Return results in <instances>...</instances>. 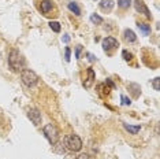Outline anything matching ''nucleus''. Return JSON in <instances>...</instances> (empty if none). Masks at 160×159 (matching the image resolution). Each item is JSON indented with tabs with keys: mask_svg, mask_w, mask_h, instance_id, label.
Returning a JSON list of instances; mask_svg holds the SVG:
<instances>
[{
	"mask_svg": "<svg viewBox=\"0 0 160 159\" xmlns=\"http://www.w3.org/2000/svg\"><path fill=\"white\" fill-rule=\"evenodd\" d=\"M8 64L11 66L12 70H15V71L22 70L23 66H25V60H23L22 55L19 54V51L12 49V51L10 52V55H8Z\"/></svg>",
	"mask_w": 160,
	"mask_h": 159,
	"instance_id": "nucleus-1",
	"label": "nucleus"
},
{
	"mask_svg": "<svg viewBox=\"0 0 160 159\" xmlns=\"http://www.w3.org/2000/svg\"><path fill=\"white\" fill-rule=\"evenodd\" d=\"M21 80L26 86H34L38 82V75L34 73L33 70H29V69H25L22 70V74H21Z\"/></svg>",
	"mask_w": 160,
	"mask_h": 159,
	"instance_id": "nucleus-2",
	"label": "nucleus"
},
{
	"mask_svg": "<svg viewBox=\"0 0 160 159\" xmlns=\"http://www.w3.org/2000/svg\"><path fill=\"white\" fill-rule=\"evenodd\" d=\"M64 146H66L67 150L75 152V151H79L82 148V141L77 135H70L66 136V139H64Z\"/></svg>",
	"mask_w": 160,
	"mask_h": 159,
	"instance_id": "nucleus-3",
	"label": "nucleus"
},
{
	"mask_svg": "<svg viewBox=\"0 0 160 159\" xmlns=\"http://www.w3.org/2000/svg\"><path fill=\"white\" fill-rule=\"evenodd\" d=\"M44 135L45 137L48 139V141L51 144H56L58 143V139H59V132H58L56 126L52 125V124H48L44 126Z\"/></svg>",
	"mask_w": 160,
	"mask_h": 159,
	"instance_id": "nucleus-4",
	"label": "nucleus"
},
{
	"mask_svg": "<svg viewBox=\"0 0 160 159\" xmlns=\"http://www.w3.org/2000/svg\"><path fill=\"white\" fill-rule=\"evenodd\" d=\"M118 45H119L118 40L114 38V37H105V38L103 40V48H104V51H110V49H114V48H116Z\"/></svg>",
	"mask_w": 160,
	"mask_h": 159,
	"instance_id": "nucleus-5",
	"label": "nucleus"
},
{
	"mask_svg": "<svg viewBox=\"0 0 160 159\" xmlns=\"http://www.w3.org/2000/svg\"><path fill=\"white\" fill-rule=\"evenodd\" d=\"M28 117L30 118V121L34 125H40V122H41V113H40L37 108H30L28 111Z\"/></svg>",
	"mask_w": 160,
	"mask_h": 159,
	"instance_id": "nucleus-6",
	"label": "nucleus"
},
{
	"mask_svg": "<svg viewBox=\"0 0 160 159\" xmlns=\"http://www.w3.org/2000/svg\"><path fill=\"white\" fill-rule=\"evenodd\" d=\"M134 7H136V10L140 14H144L145 17L151 18V13H149L148 7L145 6V3L142 2V0H136V2H134Z\"/></svg>",
	"mask_w": 160,
	"mask_h": 159,
	"instance_id": "nucleus-7",
	"label": "nucleus"
},
{
	"mask_svg": "<svg viewBox=\"0 0 160 159\" xmlns=\"http://www.w3.org/2000/svg\"><path fill=\"white\" fill-rule=\"evenodd\" d=\"M100 7H101V10H103V11L108 13V11H111L112 7H114V2H112V0H101Z\"/></svg>",
	"mask_w": 160,
	"mask_h": 159,
	"instance_id": "nucleus-8",
	"label": "nucleus"
},
{
	"mask_svg": "<svg viewBox=\"0 0 160 159\" xmlns=\"http://www.w3.org/2000/svg\"><path fill=\"white\" fill-rule=\"evenodd\" d=\"M52 7H53V4H52V2L51 0H42L41 2V13H44V14H47V13H49L51 10H52Z\"/></svg>",
	"mask_w": 160,
	"mask_h": 159,
	"instance_id": "nucleus-9",
	"label": "nucleus"
},
{
	"mask_svg": "<svg viewBox=\"0 0 160 159\" xmlns=\"http://www.w3.org/2000/svg\"><path fill=\"white\" fill-rule=\"evenodd\" d=\"M125 38H126V41H129V43H134L137 40V36H136V33H134L133 30L126 29L125 30Z\"/></svg>",
	"mask_w": 160,
	"mask_h": 159,
	"instance_id": "nucleus-10",
	"label": "nucleus"
},
{
	"mask_svg": "<svg viewBox=\"0 0 160 159\" xmlns=\"http://www.w3.org/2000/svg\"><path fill=\"white\" fill-rule=\"evenodd\" d=\"M88 81L85 82V86L86 88H89L90 85H92V82H93V80H94V71H93V69H88Z\"/></svg>",
	"mask_w": 160,
	"mask_h": 159,
	"instance_id": "nucleus-11",
	"label": "nucleus"
},
{
	"mask_svg": "<svg viewBox=\"0 0 160 159\" xmlns=\"http://www.w3.org/2000/svg\"><path fill=\"white\" fill-rule=\"evenodd\" d=\"M123 126H125L126 131L130 132L132 135H137V133L140 132V126H132V125H129V124H125Z\"/></svg>",
	"mask_w": 160,
	"mask_h": 159,
	"instance_id": "nucleus-12",
	"label": "nucleus"
},
{
	"mask_svg": "<svg viewBox=\"0 0 160 159\" xmlns=\"http://www.w3.org/2000/svg\"><path fill=\"white\" fill-rule=\"evenodd\" d=\"M68 10L74 13L75 15H79V14H81V10H79V7L77 6V3H68Z\"/></svg>",
	"mask_w": 160,
	"mask_h": 159,
	"instance_id": "nucleus-13",
	"label": "nucleus"
},
{
	"mask_svg": "<svg viewBox=\"0 0 160 159\" xmlns=\"http://www.w3.org/2000/svg\"><path fill=\"white\" fill-rule=\"evenodd\" d=\"M138 28H140L141 30L144 32L145 36H148L149 33H151V26H149V25H147V23H138Z\"/></svg>",
	"mask_w": 160,
	"mask_h": 159,
	"instance_id": "nucleus-14",
	"label": "nucleus"
},
{
	"mask_svg": "<svg viewBox=\"0 0 160 159\" xmlns=\"http://www.w3.org/2000/svg\"><path fill=\"white\" fill-rule=\"evenodd\" d=\"M130 4H132V0H118V6L122 8H127Z\"/></svg>",
	"mask_w": 160,
	"mask_h": 159,
	"instance_id": "nucleus-15",
	"label": "nucleus"
},
{
	"mask_svg": "<svg viewBox=\"0 0 160 159\" xmlns=\"http://www.w3.org/2000/svg\"><path fill=\"white\" fill-rule=\"evenodd\" d=\"M49 26H51V29H52L53 32H60V23L59 22H55V21H52V22H49Z\"/></svg>",
	"mask_w": 160,
	"mask_h": 159,
	"instance_id": "nucleus-16",
	"label": "nucleus"
},
{
	"mask_svg": "<svg viewBox=\"0 0 160 159\" xmlns=\"http://www.w3.org/2000/svg\"><path fill=\"white\" fill-rule=\"evenodd\" d=\"M90 21H92L93 23H101V22H103V18L99 17V15H96V14H93V15L90 17Z\"/></svg>",
	"mask_w": 160,
	"mask_h": 159,
	"instance_id": "nucleus-17",
	"label": "nucleus"
},
{
	"mask_svg": "<svg viewBox=\"0 0 160 159\" xmlns=\"http://www.w3.org/2000/svg\"><path fill=\"white\" fill-rule=\"evenodd\" d=\"M159 81H160V78H159V77H156V78L153 80V82H152V85H153L155 91H160V86H159Z\"/></svg>",
	"mask_w": 160,
	"mask_h": 159,
	"instance_id": "nucleus-18",
	"label": "nucleus"
},
{
	"mask_svg": "<svg viewBox=\"0 0 160 159\" xmlns=\"http://www.w3.org/2000/svg\"><path fill=\"white\" fill-rule=\"evenodd\" d=\"M123 58H125V60H130L132 59V55L127 54V51H123Z\"/></svg>",
	"mask_w": 160,
	"mask_h": 159,
	"instance_id": "nucleus-19",
	"label": "nucleus"
},
{
	"mask_svg": "<svg viewBox=\"0 0 160 159\" xmlns=\"http://www.w3.org/2000/svg\"><path fill=\"white\" fill-rule=\"evenodd\" d=\"M122 100H123V104H126V106H129V104L132 103L130 102V99H127L126 96H122Z\"/></svg>",
	"mask_w": 160,
	"mask_h": 159,
	"instance_id": "nucleus-20",
	"label": "nucleus"
},
{
	"mask_svg": "<svg viewBox=\"0 0 160 159\" xmlns=\"http://www.w3.org/2000/svg\"><path fill=\"white\" fill-rule=\"evenodd\" d=\"M66 60H70V48H66Z\"/></svg>",
	"mask_w": 160,
	"mask_h": 159,
	"instance_id": "nucleus-21",
	"label": "nucleus"
},
{
	"mask_svg": "<svg viewBox=\"0 0 160 159\" xmlns=\"http://www.w3.org/2000/svg\"><path fill=\"white\" fill-rule=\"evenodd\" d=\"M79 52H81V45H78L77 47V51H75V56L79 58Z\"/></svg>",
	"mask_w": 160,
	"mask_h": 159,
	"instance_id": "nucleus-22",
	"label": "nucleus"
},
{
	"mask_svg": "<svg viewBox=\"0 0 160 159\" xmlns=\"http://www.w3.org/2000/svg\"><path fill=\"white\" fill-rule=\"evenodd\" d=\"M62 40H63V41H64V43H68V40H70V37H68V36H67V34H64V37H63V38H62Z\"/></svg>",
	"mask_w": 160,
	"mask_h": 159,
	"instance_id": "nucleus-23",
	"label": "nucleus"
},
{
	"mask_svg": "<svg viewBox=\"0 0 160 159\" xmlns=\"http://www.w3.org/2000/svg\"><path fill=\"white\" fill-rule=\"evenodd\" d=\"M78 159H88V155H79Z\"/></svg>",
	"mask_w": 160,
	"mask_h": 159,
	"instance_id": "nucleus-24",
	"label": "nucleus"
}]
</instances>
